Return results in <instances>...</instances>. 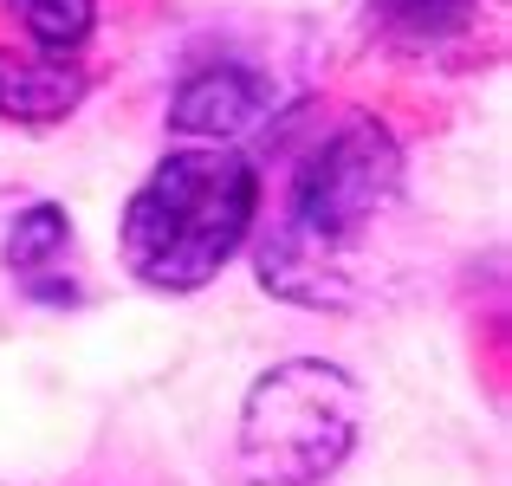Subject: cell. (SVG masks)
Masks as SVG:
<instances>
[{
	"mask_svg": "<svg viewBox=\"0 0 512 486\" xmlns=\"http://www.w3.org/2000/svg\"><path fill=\"white\" fill-rule=\"evenodd\" d=\"M402 201V143L376 117H344L299 156L286 208L260 234V286L286 305H350L363 253Z\"/></svg>",
	"mask_w": 512,
	"mask_h": 486,
	"instance_id": "cell-1",
	"label": "cell"
},
{
	"mask_svg": "<svg viewBox=\"0 0 512 486\" xmlns=\"http://www.w3.org/2000/svg\"><path fill=\"white\" fill-rule=\"evenodd\" d=\"M253 221H260L253 156L234 143H195V150H169L137 182L117 247H124L130 279L182 299L221 279V266L253 240Z\"/></svg>",
	"mask_w": 512,
	"mask_h": 486,
	"instance_id": "cell-2",
	"label": "cell"
},
{
	"mask_svg": "<svg viewBox=\"0 0 512 486\" xmlns=\"http://www.w3.org/2000/svg\"><path fill=\"white\" fill-rule=\"evenodd\" d=\"M363 389L325 357H286L240 402V474L247 486H325L357 448Z\"/></svg>",
	"mask_w": 512,
	"mask_h": 486,
	"instance_id": "cell-3",
	"label": "cell"
},
{
	"mask_svg": "<svg viewBox=\"0 0 512 486\" xmlns=\"http://www.w3.org/2000/svg\"><path fill=\"white\" fill-rule=\"evenodd\" d=\"M279 104V85L266 72L240 59H214L201 72H188L169 98V130L175 137H208V143H234L247 130H260Z\"/></svg>",
	"mask_w": 512,
	"mask_h": 486,
	"instance_id": "cell-4",
	"label": "cell"
},
{
	"mask_svg": "<svg viewBox=\"0 0 512 486\" xmlns=\"http://www.w3.org/2000/svg\"><path fill=\"white\" fill-rule=\"evenodd\" d=\"M85 104V72L65 52L0 46V117L7 124H65Z\"/></svg>",
	"mask_w": 512,
	"mask_h": 486,
	"instance_id": "cell-5",
	"label": "cell"
},
{
	"mask_svg": "<svg viewBox=\"0 0 512 486\" xmlns=\"http://www.w3.org/2000/svg\"><path fill=\"white\" fill-rule=\"evenodd\" d=\"M7 273L26 286V299L39 305H78L72 279V221L52 201H33L20 221L7 227Z\"/></svg>",
	"mask_w": 512,
	"mask_h": 486,
	"instance_id": "cell-6",
	"label": "cell"
},
{
	"mask_svg": "<svg viewBox=\"0 0 512 486\" xmlns=\"http://www.w3.org/2000/svg\"><path fill=\"white\" fill-rule=\"evenodd\" d=\"M480 20V0H370V26L402 59H448Z\"/></svg>",
	"mask_w": 512,
	"mask_h": 486,
	"instance_id": "cell-7",
	"label": "cell"
},
{
	"mask_svg": "<svg viewBox=\"0 0 512 486\" xmlns=\"http://www.w3.org/2000/svg\"><path fill=\"white\" fill-rule=\"evenodd\" d=\"M13 13L39 52H78L98 26V0H13Z\"/></svg>",
	"mask_w": 512,
	"mask_h": 486,
	"instance_id": "cell-8",
	"label": "cell"
}]
</instances>
